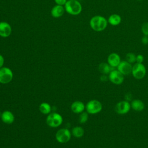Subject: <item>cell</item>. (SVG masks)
Returning a JSON list of instances; mask_svg holds the SVG:
<instances>
[{"instance_id":"1","label":"cell","mask_w":148,"mask_h":148,"mask_svg":"<svg viewBox=\"0 0 148 148\" xmlns=\"http://www.w3.org/2000/svg\"><path fill=\"white\" fill-rule=\"evenodd\" d=\"M108 24V20L101 15L94 16L90 20V27L92 29L97 32H101L105 30Z\"/></svg>"},{"instance_id":"2","label":"cell","mask_w":148,"mask_h":148,"mask_svg":"<svg viewBox=\"0 0 148 148\" xmlns=\"http://www.w3.org/2000/svg\"><path fill=\"white\" fill-rule=\"evenodd\" d=\"M65 10L69 14L76 16L82 10V6L77 0H68L64 5Z\"/></svg>"},{"instance_id":"3","label":"cell","mask_w":148,"mask_h":148,"mask_svg":"<svg viewBox=\"0 0 148 148\" xmlns=\"http://www.w3.org/2000/svg\"><path fill=\"white\" fill-rule=\"evenodd\" d=\"M131 74L136 79L140 80L143 79L146 74V69L145 66L143 63L135 62L134 65H132Z\"/></svg>"},{"instance_id":"4","label":"cell","mask_w":148,"mask_h":148,"mask_svg":"<svg viewBox=\"0 0 148 148\" xmlns=\"http://www.w3.org/2000/svg\"><path fill=\"white\" fill-rule=\"evenodd\" d=\"M87 112L91 114L99 113L102 109V103L97 99H92L87 102L86 106Z\"/></svg>"},{"instance_id":"5","label":"cell","mask_w":148,"mask_h":148,"mask_svg":"<svg viewBox=\"0 0 148 148\" xmlns=\"http://www.w3.org/2000/svg\"><path fill=\"white\" fill-rule=\"evenodd\" d=\"M46 123L51 127H57L62 124V117L57 113H52L47 116Z\"/></svg>"},{"instance_id":"6","label":"cell","mask_w":148,"mask_h":148,"mask_svg":"<svg viewBox=\"0 0 148 148\" xmlns=\"http://www.w3.org/2000/svg\"><path fill=\"white\" fill-rule=\"evenodd\" d=\"M108 77L109 81L116 85L122 84L124 80V76L117 69H112L109 73Z\"/></svg>"},{"instance_id":"7","label":"cell","mask_w":148,"mask_h":148,"mask_svg":"<svg viewBox=\"0 0 148 148\" xmlns=\"http://www.w3.org/2000/svg\"><path fill=\"white\" fill-rule=\"evenodd\" d=\"M13 72L10 69L7 67L0 68V83L6 84L10 82L13 79Z\"/></svg>"},{"instance_id":"8","label":"cell","mask_w":148,"mask_h":148,"mask_svg":"<svg viewBox=\"0 0 148 148\" xmlns=\"http://www.w3.org/2000/svg\"><path fill=\"white\" fill-rule=\"evenodd\" d=\"M114 109L116 112L119 114H125L131 109L130 103L126 100L121 101L116 103Z\"/></svg>"},{"instance_id":"9","label":"cell","mask_w":148,"mask_h":148,"mask_svg":"<svg viewBox=\"0 0 148 148\" xmlns=\"http://www.w3.org/2000/svg\"><path fill=\"white\" fill-rule=\"evenodd\" d=\"M71 137V134L66 128H62L59 130L56 134V140L61 143L68 142L70 140Z\"/></svg>"},{"instance_id":"10","label":"cell","mask_w":148,"mask_h":148,"mask_svg":"<svg viewBox=\"0 0 148 148\" xmlns=\"http://www.w3.org/2000/svg\"><path fill=\"white\" fill-rule=\"evenodd\" d=\"M117 69L124 76V75H128L130 73H131L132 72V65L131 64L129 63L125 60L121 61L120 63L117 67Z\"/></svg>"},{"instance_id":"11","label":"cell","mask_w":148,"mask_h":148,"mask_svg":"<svg viewBox=\"0 0 148 148\" xmlns=\"http://www.w3.org/2000/svg\"><path fill=\"white\" fill-rule=\"evenodd\" d=\"M12 27L6 21L0 22V36L7 38L12 34Z\"/></svg>"},{"instance_id":"12","label":"cell","mask_w":148,"mask_h":148,"mask_svg":"<svg viewBox=\"0 0 148 148\" xmlns=\"http://www.w3.org/2000/svg\"><path fill=\"white\" fill-rule=\"evenodd\" d=\"M108 64L112 68H117L121 62V58L120 56L116 53H110L107 59Z\"/></svg>"},{"instance_id":"13","label":"cell","mask_w":148,"mask_h":148,"mask_svg":"<svg viewBox=\"0 0 148 148\" xmlns=\"http://www.w3.org/2000/svg\"><path fill=\"white\" fill-rule=\"evenodd\" d=\"M65 12V8L63 6L56 5L54 6L51 10V14L54 18H58L61 17Z\"/></svg>"},{"instance_id":"14","label":"cell","mask_w":148,"mask_h":148,"mask_svg":"<svg viewBox=\"0 0 148 148\" xmlns=\"http://www.w3.org/2000/svg\"><path fill=\"white\" fill-rule=\"evenodd\" d=\"M131 108L136 112H141L145 108V103L140 99H135L131 101L130 103Z\"/></svg>"},{"instance_id":"15","label":"cell","mask_w":148,"mask_h":148,"mask_svg":"<svg viewBox=\"0 0 148 148\" xmlns=\"http://www.w3.org/2000/svg\"><path fill=\"white\" fill-rule=\"evenodd\" d=\"M71 110L75 113H82L85 109L84 104L81 101H75L71 105Z\"/></svg>"},{"instance_id":"16","label":"cell","mask_w":148,"mask_h":148,"mask_svg":"<svg viewBox=\"0 0 148 148\" xmlns=\"http://www.w3.org/2000/svg\"><path fill=\"white\" fill-rule=\"evenodd\" d=\"M1 119L3 123L10 124L14 121V117L11 112L6 110L1 114Z\"/></svg>"},{"instance_id":"17","label":"cell","mask_w":148,"mask_h":148,"mask_svg":"<svg viewBox=\"0 0 148 148\" xmlns=\"http://www.w3.org/2000/svg\"><path fill=\"white\" fill-rule=\"evenodd\" d=\"M107 20L108 24H109L110 25L112 26H117L121 23V17L118 14L113 13L109 16Z\"/></svg>"},{"instance_id":"18","label":"cell","mask_w":148,"mask_h":148,"mask_svg":"<svg viewBox=\"0 0 148 148\" xmlns=\"http://www.w3.org/2000/svg\"><path fill=\"white\" fill-rule=\"evenodd\" d=\"M112 69H112V68L108 64V63L101 62L98 66L99 71L103 75L109 74Z\"/></svg>"},{"instance_id":"19","label":"cell","mask_w":148,"mask_h":148,"mask_svg":"<svg viewBox=\"0 0 148 148\" xmlns=\"http://www.w3.org/2000/svg\"><path fill=\"white\" fill-rule=\"evenodd\" d=\"M84 131L83 128L79 126L75 127L72 130L73 135L76 138H81L84 135Z\"/></svg>"},{"instance_id":"20","label":"cell","mask_w":148,"mask_h":148,"mask_svg":"<svg viewBox=\"0 0 148 148\" xmlns=\"http://www.w3.org/2000/svg\"><path fill=\"white\" fill-rule=\"evenodd\" d=\"M39 110L43 114H48L51 111L50 105L48 103L43 102L39 106Z\"/></svg>"},{"instance_id":"21","label":"cell","mask_w":148,"mask_h":148,"mask_svg":"<svg viewBox=\"0 0 148 148\" xmlns=\"http://www.w3.org/2000/svg\"><path fill=\"white\" fill-rule=\"evenodd\" d=\"M136 55H135L134 53L130 52L128 53L125 56V61L128 62L130 64H134L136 62Z\"/></svg>"},{"instance_id":"22","label":"cell","mask_w":148,"mask_h":148,"mask_svg":"<svg viewBox=\"0 0 148 148\" xmlns=\"http://www.w3.org/2000/svg\"><path fill=\"white\" fill-rule=\"evenodd\" d=\"M88 118V113L87 112H82L79 116V121L80 123L83 124V123H85L87 121Z\"/></svg>"},{"instance_id":"23","label":"cell","mask_w":148,"mask_h":148,"mask_svg":"<svg viewBox=\"0 0 148 148\" xmlns=\"http://www.w3.org/2000/svg\"><path fill=\"white\" fill-rule=\"evenodd\" d=\"M141 31L143 35L148 36V21L145 22L142 24Z\"/></svg>"},{"instance_id":"24","label":"cell","mask_w":148,"mask_h":148,"mask_svg":"<svg viewBox=\"0 0 148 148\" xmlns=\"http://www.w3.org/2000/svg\"><path fill=\"white\" fill-rule=\"evenodd\" d=\"M144 61V57L142 54H139L136 55V62L137 63H143Z\"/></svg>"},{"instance_id":"25","label":"cell","mask_w":148,"mask_h":148,"mask_svg":"<svg viewBox=\"0 0 148 148\" xmlns=\"http://www.w3.org/2000/svg\"><path fill=\"white\" fill-rule=\"evenodd\" d=\"M141 42L144 45H147L148 44V36L143 35L141 39Z\"/></svg>"},{"instance_id":"26","label":"cell","mask_w":148,"mask_h":148,"mask_svg":"<svg viewBox=\"0 0 148 148\" xmlns=\"http://www.w3.org/2000/svg\"><path fill=\"white\" fill-rule=\"evenodd\" d=\"M54 1L57 5L63 6L65 5L66 2H67V0H54Z\"/></svg>"},{"instance_id":"27","label":"cell","mask_w":148,"mask_h":148,"mask_svg":"<svg viewBox=\"0 0 148 148\" xmlns=\"http://www.w3.org/2000/svg\"><path fill=\"white\" fill-rule=\"evenodd\" d=\"M132 94H131V93H127L125 95V100L126 101H128L129 102V101H131V99H132Z\"/></svg>"},{"instance_id":"28","label":"cell","mask_w":148,"mask_h":148,"mask_svg":"<svg viewBox=\"0 0 148 148\" xmlns=\"http://www.w3.org/2000/svg\"><path fill=\"white\" fill-rule=\"evenodd\" d=\"M108 79H109V77H108V76H106V75H102L100 77V80L102 82H106V81H107Z\"/></svg>"},{"instance_id":"29","label":"cell","mask_w":148,"mask_h":148,"mask_svg":"<svg viewBox=\"0 0 148 148\" xmlns=\"http://www.w3.org/2000/svg\"><path fill=\"white\" fill-rule=\"evenodd\" d=\"M4 63V58L0 54V68H1L3 65Z\"/></svg>"},{"instance_id":"30","label":"cell","mask_w":148,"mask_h":148,"mask_svg":"<svg viewBox=\"0 0 148 148\" xmlns=\"http://www.w3.org/2000/svg\"><path fill=\"white\" fill-rule=\"evenodd\" d=\"M138 1H141V0H138Z\"/></svg>"},{"instance_id":"31","label":"cell","mask_w":148,"mask_h":148,"mask_svg":"<svg viewBox=\"0 0 148 148\" xmlns=\"http://www.w3.org/2000/svg\"><path fill=\"white\" fill-rule=\"evenodd\" d=\"M0 116H1V113H0Z\"/></svg>"}]
</instances>
